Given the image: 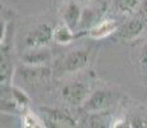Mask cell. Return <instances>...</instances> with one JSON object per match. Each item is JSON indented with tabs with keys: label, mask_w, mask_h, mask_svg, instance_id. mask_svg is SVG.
Here are the masks:
<instances>
[{
	"label": "cell",
	"mask_w": 147,
	"mask_h": 128,
	"mask_svg": "<svg viewBox=\"0 0 147 128\" xmlns=\"http://www.w3.org/2000/svg\"><path fill=\"white\" fill-rule=\"evenodd\" d=\"M51 40H54V28L49 23H42L28 31L24 36V45L27 49L45 47Z\"/></svg>",
	"instance_id": "277c9868"
},
{
	"label": "cell",
	"mask_w": 147,
	"mask_h": 128,
	"mask_svg": "<svg viewBox=\"0 0 147 128\" xmlns=\"http://www.w3.org/2000/svg\"><path fill=\"white\" fill-rule=\"evenodd\" d=\"M13 65L10 62V58L5 54V51H1V86L3 85H9L10 79L13 77Z\"/></svg>",
	"instance_id": "4fadbf2b"
},
{
	"label": "cell",
	"mask_w": 147,
	"mask_h": 128,
	"mask_svg": "<svg viewBox=\"0 0 147 128\" xmlns=\"http://www.w3.org/2000/svg\"><path fill=\"white\" fill-rule=\"evenodd\" d=\"M145 30V22L141 18H132L119 28V37L124 41L137 39Z\"/></svg>",
	"instance_id": "ba28073f"
},
{
	"label": "cell",
	"mask_w": 147,
	"mask_h": 128,
	"mask_svg": "<svg viewBox=\"0 0 147 128\" xmlns=\"http://www.w3.org/2000/svg\"><path fill=\"white\" fill-rule=\"evenodd\" d=\"M74 40V33L73 30L67 26L64 22L56 24L54 27V41L60 45H68Z\"/></svg>",
	"instance_id": "8fae6325"
},
{
	"label": "cell",
	"mask_w": 147,
	"mask_h": 128,
	"mask_svg": "<svg viewBox=\"0 0 147 128\" xmlns=\"http://www.w3.org/2000/svg\"><path fill=\"white\" fill-rule=\"evenodd\" d=\"M143 0H113V5L119 13L132 14L142 5Z\"/></svg>",
	"instance_id": "7c38bea8"
},
{
	"label": "cell",
	"mask_w": 147,
	"mask_h": 128,
	"mask_svg": "<svg viewBox=\"0 0 147 128\" xmlns=\"http://www.w3.org/2000/svg\"><path fill=\"white\" fill-rule=\"evenodd\" d=\"M18 81L24 83L26 86H41L49 82L51 77V70L45 65H26L21 67L16 73Z\"/></svg>",
	"instance_id": "6da1fadb"
},
{
	"label": "cell",
	"mask_w": 147,
	"mask_h": 128,
	"mask_svg": "<svg viewBox=\"0 0 147 128\" xmlns=\"http://www.w3.org/2000/svg\"><path fill=\"white\" fill-rule=\"evenodd\" d=\"M78 1H80L81 4H88V3L92 1V0H78Z\"/></svg>",
	"instance_id": "9a60e30c"
},
{
	"label": "cell",
	"mask_w": 147,
	"mask_h": 128,
	"mask_svg": "<svg viewBox=\"0 0 147 128\" xmlns=\"http://www.w3.org/2000/svg\"><path fill=\"white\" fill-rule=\"evenodd\" d=\"M61 99L70 106H81L91 95L88 83L83 81H72L64 85L60 91Z\"/></svg>",
	"instance_id": "7a4b0ae2"
},
{
	"label": "cell",
	"mask_w": 147,
	"mask_h": 128,
	"mask_svg": "<svg viewBox=\"0 0 147 128\" xmlns=\"http://www.w3.org/2000/svg\"><path fill=\"white\" fill-rule=\"evenodd\" d=\"M61 18L63 22L67 26H69L73 31L82 23V18H83V12L81 8V3L78 1H68L64 5L63 10H61Z\"/></svg>",
	"instance_id": "8992f818"
},
{
	"label": "cell",
	"mask_w": 147,
	"mask_h": 128,
	"mask_svg": "<svg viewBox=\"0 0 147 128\" xmlns=\"http://www.w3.org/2000/svg\"><path fill=\"white\" fill-rule=\"evenodd\" d=\"M145 13H146V16H147V3H146V5H145Z\"/></svg>",
	"instance_id": "2e32d148"
},
{
	"label": "cell",
	"mask_w": 147,
	"mask_h": 128,
	"mask_svg": "<svg viewBox=\"0 0 147 128\" xmlns=\"http://www.w3.org/2000/svg\"><path fill=\"white\" fill-rule=\"evenodd\" d=\"M114 93L110 92L107 90H97L95 92H91L90 98L86 100L82 106L86 112L91 113H100L102 110H106L107 108H110L114 104Z\"/></svg>",
	"instance_id": "5b68a950"
},
{
	"label": "cell",
	"mask_w": 147,
	"mask_h": 128,
	"mask_svg": "<svg viewBox=\"0 0 147 128\" xmlns=\"http://www.w3.org/2000/svg\"><path fill=\"white\" fill-rule=\"evenodd\" d=\"M24 63L28 65H45L51 60V53L45 47L28 49V51L22 56Z\"/></svg>",
	"instance_id": "30bf717a"
},
{
	"label": "cell",
	"mask_w": 147,
	"mask_h": 128,
	"mask_svg": "<svg viewBox=\"0 0 147 128\" xmlns=\"http://www.w3.org/2000/svg\"><path fill=\"white\" fill-rule=\"evenodd\" d=\"M46 122L51 127H76L77 122L69 113L60 109H44Z\"/></svg>",
	"instance_id": "52a82bcc"
},
{
	"label": "cell",
	"mask_w": 147,
	"mask_h": 128,
	"mask_svg": "<svg viewBox=\"0 0 147 128\" xmlns=\"http://www.w3.org/2000/svg\"><path fill=\"white\" fill-rule=\"evenodd\" d=\"M119 30V24L114 21V19H104V21L98 22L94 24L90 28L88 33L92 39L95 40H101L104 37H107L109 35L114 33L115 31Z\"/></svg>",
	"instance_id": "9c48e42d"
},
{
	"label": "cell",
	"mask_w": 147,
	"mask_h": 128,
	"mask_svg": "<svg viewBox=\"0 0 147 128\" xmlns=\"http://www.w3.org/2000/svg\"><path fill=\"white\" fill-rule=\"evenodd\" d=\"M91 63V50L90 49H76L68 53L61 62V70L64 73H74L86 68Z\"/></svg>",
	"instance_id": "3957f363"
},
{
	"label": "cell",
	"mask_w": 147,
	"mask_h": 128,
	"mask_svg": "<svg viewBox=\"0 0 147 128\" xmlns=\"http://www.w3.org/2000/svg\"><path fill=\"white\" fill-rule=\"evenodd\" d=\"M23 126L24 127H45V124L36 114L27 112L23 114Z\"/></svg>",
	"instance_id": "5bb4252c"
}]
</instances>
